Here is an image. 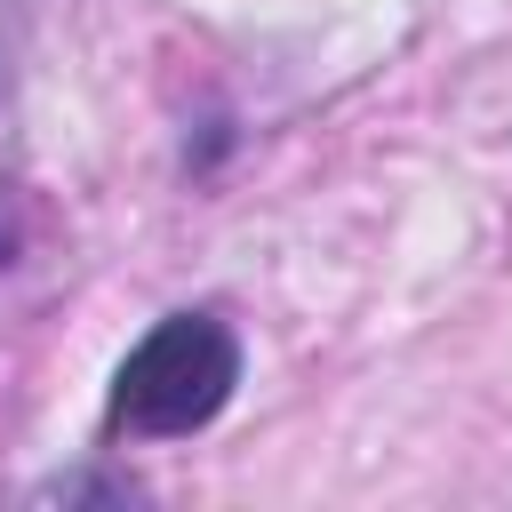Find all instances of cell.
<instances>
[{
    "label": "cell",
    "mask_w": 512,
    "mask_h": 512,
    "mask_svg": "<svg viewBox=\"0 0 512 512\" xmlns=\"http://www.w3.org/2000/svg\"><path fill=\"white\" fill-rule=\"evenodd\" d=\"M0 96H8V48H0Z\"/></svg>",
    "instance_id": "3"
},
{
    "label": "cell",
    "mask_w": 512,
    "mask_h": 512,
    "mask_svg": "<svg viewBox=\"0 0 512 512\" xmlns=\"http://www.w3.org/2000/svg\"><path fill=\"white\" fill-rule=\"evenodd\" d=\"M48 496H64V504H80V496H112V504H120V496H136V488H128V480H96V472H80V480H48Z\"/></svg>",
    "instance_id": "2"
},
{
    "label": "cell",
    "mask_w": 512,
    "mask_h": 512,
    "mask_svg": "<svg viewBox=\"0 0 512 512\" xmlns=\"http://www.w3.org/2000/svg\"><path fill=\"white\" fill-rule=\"evenodd\" d=\"M232 384H240V336L216 312H168L112 368L104 424L120 440H184L224 416Z\"/></svg>",
    "instance_id": "1"
}]
</instances>
